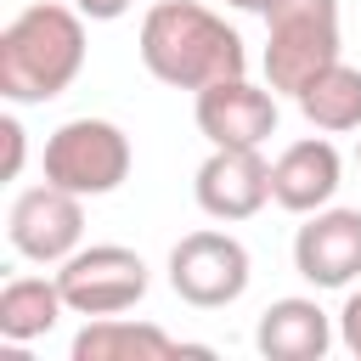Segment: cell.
Wrapping results in <instances>:
<instances>
[{
    "label": "cell",
    "instance_id": "obj_18",
    "mask_svg": "<svg viewBox=\"0 0 361 361\" xmlns=\"http://www.w3.org/2000/svg\"><path fill=\"white\" fill-rule=\"evenodd\" d=\"M73 6H79L90 23H118V17H124L135 0H73Z\"/></svg>",
    "mask_w": 361,
    "mask_h": 361
},
{
    "label": "cell",
    "instance_id": "obj_19",
    "mask_svg": "<svg viewBox=\"0 0 361 361\" xmlns=\"http://www.w3.org/2000/svg\"><path fill=\"white\" fill-rule=\"evenodd\" d=\"M226 6H237V11H265V0H226Z\"/></svg>",
    "mask_w": 361,
    "mask_h": 361
},
{
    "label": "cell",
    "instance_id": "obj_5",
    "mask_svg": "<svg viewBox=\"0 0 361 361\" xmlns=\"http://www.w3.org/2000/svg\"><path fill=\"white\" fill-rule=\"evenodd\" d=\"M56 288H62V299H68L73 316H118V310H135L147 299L152 271L124 243H90V248H79V254L62 259Z\"/></svg>",
    "mask_w": 361,
    "mask_h": 361
},
{
    "label": "cell",
    "instance_id": "obj_6",
    "mask_svg": "<svg viewBox=\"0 0 361 361\" xmlns=\"http://www.w3.org/2000/svg\"><path fill=\"white\" fill-rule=\"evenodd\" d=\"M248 276H254V259L248 248L231 237V231H186L175 248H169V288L197 305V310H220V305H237L248 293Z\"/></svg>",
    "mask_w": 361,
    "mask_h": 361
},
{
    "label": "cell",
    "instance_id": "obj_12",
    "mask_svg": "<svg viewBox=\"0 0 361 361\" xmlns=\"http://www.w3.org/2000/svg\"><path fill=\"white\" fill-rule=\"evenodd\" d=\"M254 344H259L265 361H322L333 350V316L316 299L288 293V299L265 305V316L254 327Z\"/></svg>",
    "mask_w": 361,
    "mask_h": 361
},
{
    "label": "cell",
    "instance_id": "obj_20",
    "mask_svg": "<svg viewBox=\"0 0 361 361\" xmlns=\"http://www.w3.org/2000/svg\"><path fill=\"white\" fill-rule=\"evenodd\" d=\"M355 164H361V147H355Z\"/></svg>",
    "mask_w": 361,
    "mask_h": 361
},
{
    "label": "cell",
    "instance_id": "obj_3",
    "mask_svg": "<svg viewBox=\"0 0 361 361\" xmlns=\"http://www.w3.org/2000/svg\"><path fill=\"white\" fill-rule=\"evenodd\" d=\"M265 85L299 96L327 62H338V0H265Z\"/></svg>",
    "mask_w": 361,
    "mask_h": 361
},
{
    "label": "cell",
    "instance_id": "obj_2",
    "mask_svg": "<svg viewBox=\"0 0 361 361\" xmlns=\"http://www.w3.org/2000/svg\"><path fill=\"white\" fill-rule=\"evenodd\" d=\"M85 68V11L34 0L0 28V96L28 107L62 96Z\"/></svg>",
    "mask_w": 361,
    "mask_h": 361
},
{
    "label": "cell",
    "instance_id": "obj_1",
    "mask_svg": "<svg viewBox=\"0 0 361 361\" xmlns=\"http://www.w3.org/2000/svg\"><path fill=\"white\" fill-rule=\"evenodd\" d=\"M135 51H141V68L158 85L192 90V96L203 85H214V79L248 73L243 34L220 11H209L197 0H158V6H147L141 34H135Z\"/></svg>",
    "mask_w": 361,
    "mask_h": 361
},
{
    "label": "cell",
    "instance_id": "obj_8",
    "mask_svg": "<svg viewBox=\"0 0 361 361\" xmlns=\"http://www.w3.org/2000/svg\"><path fill=\"white\" fill-rule=\"evenodd\" d=\"M192 118L203 130L209 147H265L276 135V90L271 85H254L248 73L237 79H214L197 90L192 102Z\"/></svg>",
    "mask_w": 361,
    "mask_h": 361
},
{
    "label": "cell",
    "instance_id": "obj_11",
    "mask_svg": "<svg viewBox=\"0 0 361 361\" xmlns=\"http://www.w3.org/2000/svg\"><path fill=\"white\" fill-rule=\"evenodd\" d=\"M338 180H344L338 147L322 141V135H305V141L276 152V164H271V203L288 209V214H316V209L333 203Z\"/></svg>",
    "mask_w": 361,
    "mask_h": 361
},
{
    "label": "cell",
    "instance_id": "obj_9",
    "mask_svg": "<svg viewBox=\"0 0 361 361\" xmlns=\"http://www.w3.org/2000/svg\"><path fill=\"white\" fill-rule=\"evenodd\" d=\"M192 197L209 220H254L271 203V164L259 147H214L192 175Z\"/></svg>",
    "mask_w": 361,
    "mask_h": 361
},
{
    "label": "cell",
    "instance_id": "obj_13",
    "mask_svg": "<svg viewBox=\"0 0 361 361\" xmlns=\"http://www.w3.org/2000/svg\"><path fill=\"white\" fill-rule=\"evenodd\" d=\"M203 355V344H180L152 322H130L118 316H85V327L73 333V361H158V355Z\"/></svg>",
    "mask_w": 361,
    "mask_h": 361
},
{
    "label": "cell",
    "instance_id": "obj_16",
    "mask_svg": "<svg viewBox=\"0 0 361 361\" xmlns=\"http://www.w3.org/2000/svg\"><path fill=\"white\" fill-rule=\"evenodd\" d=\"M0 141H6V180H17L23 175V158H28V141H23V124L11 113L0 118Z\"/></svg>",
    "mask_w": 361,
    "mask_h": 361
},
{
    "label": "cell",
    "instance_id": "obj_10",
    "mask_svg": "<svg viewBox=\"0 0 361 361\" xmlns=\"http://www.w3.org/2000/svg\"><path fill=\"white\" fill-rule=\"evenodd\" d=\"M293 271L310 288H350L361 276V209H316L293 231Z\"/></svg>",
    "mask_w": 361,
    "mask_h": 361
},
{
    "label": "cell",
    "instance_id": "obj_7",
    "mask_svg": "<svg viewBox=\"0 0 361 361\" xmlns=\"http://www.w3.org/2000/svg\"><path fill=\"white\" fill-rule=\"evenodd\" d=\"M6 243L34 265H62L68 254L85 248V197L51 180L17 192L6 209Z\"/></svg>",
    "mask_w": 361,
    "mask_h": 361
},
{
    "label": "cell",
    "instance_id": "obj_15",
    "mask_svg": "<svg viewBox=\"0 0 361 361\" xmlns=\"http://www.w3.org/2000/svg\"><path fill=\"white\" fill-rule=\"evenodd\" d=\"M293 102H299V113H305L316 130H327V135L361 130V68H350V62L338 56V62H327Z\"/></svg>",
    "mask_w": 361,
    "mask_h": 361
},
{
    "label": "cell",
    "instance_id": "obj_14",
    "mask_svg": "<svg viewBox=\"0 0 361 361\" xmlns=\"http://www.w3.org/2000/svg\"><path fill=\"white\" fill-rule=\"evenodd\" d=\"M62 310H68V299H62L56 276L51 282L45 276H11L0 288V338L6 344H34L62 322Z\"/></svg>",
    "mask_w": 361,
    "mask_h": 361
},
{
    "label": "cell",
    "instance_id": "obj_4",
    "mask_svg": "<svg viewBox=\"0 0 361 361\" xmlns=\"http://www.w3.org/2000/svg\"><path fill=\"white\" fill-rule=\"evenodd\" d=\"M130 164H135V147L130 135L113 124V118H68L45 135V152H39V169L51 186L62 192H79V197H107L130 180Z\"/></svg>",
    "mask_w": 361,
    "mask_h": 361
},
{
    "label": "cell",
    "instance_id": "obj_17",
    "mask_svg": "<svg viewBox=\"0 0 361 361\" xmlns=\"http://www.w3.org/2000/svg\"><path fill=\"white\" fill-rule=\"evenodd\" d=\"M338 338H344V350L361 361V288H350V299H344V310H338Z\"/></svg>",
    "mask_w": 361,
    "mask_h": 361
}]
</instances>
